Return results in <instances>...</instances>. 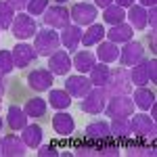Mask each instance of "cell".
I'll use <instances>...</instances> for the list:
<instances>
[{
  "label": "cell",
  "instance_id": "6da1fadb",
  "mask_svg": "<svg viewBox=\"0 0 157 157\" xmlns=\"http://www.w3.org/2000/svg\"><path fill=\"white\" fill-rule=\"evenodd\" d=\"M103 88H105V94H107L109 98L111 97H121V94H130V92H132V82H130L128 69H126V67L111 69L107 84L103 86Z\"/></svg>",
  "mask_w": 157,
  "mask_h": 157
},
{
  "label": "cell",
  "instance_id": "7a4b0ae2",
  "mask_svg": "<svg viewBox=\"0 0 157 157\" xmlns=\"http://www.w3.org/2000/svg\"><path fill=\"white\" fill-rule=\"evenodd\" d=\"M61 46V38L52 27H44L38 29L34 36V48H36L38 57H50L55 50H59Z\"/></svg>",
  "mask_w": 157,
  "mask_h": 157
},
{
  "label": "cell",
  "instance_id": "3957f363",
  "mask_svg": "<svg viewBox=\"0 0 157 157\" xmlns=\"http://www.w3.org/2000/svg\"><path fill=\"white\" fill-rule=\"evenodd\" d=\"M11 32H13V36L17 38V40H29V38L36 36L38 23H36V19H34L29 13H15Z\"/></svg>",
  "mask_w": 157,
  "mask_h": 157
},
{
  "label": "cell",
  "instance_id": "277c9868",
  "mask_svg": "<svg viewBox=\"0 0 157 157\" xmlns=\"http://www.w3.org/2000/svg\"><path fill=\"white\" fill-rule=\"evenodd\" d=\"M109 97L105 94V88L103 86H92V90L84 97V101L80 103V109L84 113H90V115H98L105 111V105H107Z\"/></svg>",
  "mask_w": 157,
  "mask_h": 157
},
{
  "label": "cell",
  "instance_id": "5b68a950",
  "mask_svg": "<svg viewBox=\"0 0 157 157\" xmlns=\"http://www.w3.org/2000/svg\"><path fill=\"white\" fill-rule=\"evenodd\" d=\"M134 101L130 94H121V97H111L105 105V113L109 117H130L134 113Z\"/></svg>",
  "mask_w": 157,
  "mask_h": 157
},
{
  "label": "cell",
  "instance_id": "8992f818",
  "mask_svg": "<svg viewBox=\"0 0 157 157\" xmlns=\"http://www.w3.org/2000/svg\"><path fill=\"white\" fill-rule=\"evenodd\" d=\"M69 17H71L73 23L80 25V27L82 25H92L94 19L98 17V9L90 2H75L69 9Z\"/></svg>",
  "mask_w": 157,
  "mask_h": 157
},
{
  "label": "cell",
  "instance_id": "52a82bcc",
  "mask_svg": "<svg viewBox=\"0 0 157 157\" xmlns=\"http://www.w3.org/2000/svg\"><path fill=\"white\" fill-rule=\"evenodd\" d=\"M120 65L121 67H134L136 63L145 61V46L136 40H128L120 48Z\"/></svg>",
  "mask_w": 157,
  "mask_h": 157
},
{
  "label": "cell",
  "instance_id": "ba28073f",
  "mask_svg": "<svg viewBox=\"0 0 157 157\" xmlns=\"http://www.w3.org/2000/svg\"><path fill=\"white\" fill-rule=\"evenodd\" d=\"M44 23L46 27H52V29H63L71 23V17H69V11L61 4H55V6H48L44 11Z\"/></svg>",
  "mask_w": 157,
  "mask_h": 157
},
{
  "label": "cell",
  "instance_id": "9c48e42d",
  "mask_svg": "<svg viewBox=\"0 0 157 157\" xmlns=\"http://www.w3.org/2000/svg\"><path fill=\"white\" fill-rule=\"evenodd\" d=\"M130 130L134 136H155V120L147 113H132L130 115Z\"/></svg>",
  "mask_w": 157,
  "mask_h": 157
},
{
  "label": "cell",
  "instance_id": "30bf717a",
  "mask_svg": "<svg viewBox=\"0 0 157 157\" xmlns=\"http://www.w3.org/2000/svg\"><path fill=\"white\" fill-rule=\"evenodd\" d=\"M65 90L69 92V97L84 98L86 94L92 90V84H90L88 75H84V73H78V75H67V80H65Z\"/></svg>",
  "mask_w": 157,
  "mask_h": 157
},
{
  "label": "cell",
  "instance_id": "8fae6325",
  "mask_svg": "<svg viewBox=\"0 0 157 157\" xmlns=\"http://www.w3.org/2000/svg\"><path fill=\"white\" fill-rule=\"evenodd\" d=\"M52 82H55V75L50 73V69H34V71L27 73V86L36 92L50 90Z\"/></svg>",
  "mask_w": 157,
  "mask_h": 157
},
{
  "label": "cell",
  "instance_id": "7c38bea8",
  "mask_svg": "<svg viewBox=\"0 0 157 157\" xmlns=\"http://www.w3.org/2000/svg\"><path fill=\"white\" fill-rule=\"evenodd\" d=\"M11 55H13V63H15L17 69H25L27 65H32V63L38 59L36 48L29 46V44H25V42L17 44V46L11 50Z\"/></svg>",
  "mask_w": 157,
  "mask_h": 157
},
{
  "label": "cell",
  "instance_id": "4fadbf2b",
  "mask_svg": "<svg viewBox=\"0 0 157 157\" xmlns=\"http://www.w3.org/2000/svg\"><path fill=\"white\" fill-rule=\"evenodd\" d=\"M48 69L52 75H67L71 69V57L67 50H55L48 57Z\"/></svg>",
  "mask_w": 157,
  "mask_h": 157
},
{
  "label": "cell",
  "instance_id": "5bb4252c",
  "mask_svg": "<svg viewBox=\"0 0 157 157\" xmlns=\"http://www.w3.org/2000/svg\"><path fill=\"white\" fill-rule=\"evenodd\" d=\"M27 153V145L21 136L17 134H6L2 138V155L4 157H23Z\"/></svg>",
  "mask_w": 157,
  "mask_h": 157
},
{
  "label": "cell",
  "instance_id": "9a60e30c",
  "mask_svg": "<svg viewBox=\"0 0 157 157\" xmlns=\"http://www.w3.org/2000/svg\"><path fill=\"white\" fill-rule=\"evenodd\" d=\"M61 44L65 46V50L69 52V50H78V46L82 44V27L75 23H69L67 27H63L61 29Z\"/></svg>",
  "mask_w": 157,
  "mask_h": 157
},
{
  "label": "cell",
  "instance_id": "2e32d148",
  "mask_svg": "<svg viewBox=\"0 0 157 157\" xmlns=\"http://www.w3.org/2000/svg\"><path fill=\"white\" fill-rule=\"evenodd\" d=\"M52 130L59 134V136H71L73 134V130H75V121H73V117L65 111V109L52 115Z\"/></svg>",
  "mask_w": 157,
  "mask_h": 157
},
{
  "label": "cell",
  "instance_id": "e0dca14e",
  "mask_svg": "<svg viewBox=\"0 0 157 157\" xmlns=\"http://www.w3.org/2000/svg\"><path fill=\"white\" fill-rule=\"evenodd\" d=\"M134 36V29L130 27L128 23H117V25H111V29L105 32V38H107L109 42H113V44H126L128 40H132Z\"/></svg>",
  "mask_w": 157,
  "mask_h": 157
},
{
  "label": "cell",
  "instance_id": "ac0fdd59",
  "mask_svg": "<svg viewBox=\"0 0 157 157\" xmlns=\"http://www.w3.org/2000/svg\"><path fill=\"white\" fill-rule=\"evenodd\" d=\"M94 63H97V55L94 52H90V50H78L71 59V67L78 69V73H84L86 75V73L92 69Z\"/></svg>",
  "mask_w": 157,
  "mask_h": 157
},
{
  "label": "cell",
  "instance_id": "d6986e66",
  "mask_svg": "<svg viewBox=\"0 0 157 157\" xmlns=\"http://www.w3.org/2000/svg\"><path fill=\"white\" fill-rule=\"evenodd\" d=\"M86 138L90 140H109L111 138V128L107 121L103 120H94L86 126Z\"/></svg>",
  "mask_w": 157,
  "mask_h": 157
},
{
  "label": "cell",
  "instance_id": "ffe728a7",
  "mask_svg": "<svg viewBox=\"0 0 157 157\" xmlns=\"http://www.w3.org/2000/svg\"><path fill=\"white\" fill-rule=\"evenodd\" d=\"M126 19H128V21H130V27H132V29H138V32H140V29H145L147 25V9L145 6H140V4H132V6H130V9H128V13H126Z\"/></svg>",
  "mask_w": 157,
  "mask_h": 157
},
{
  "label": "cell",
  "instance_id": "44dd1931",
  "mask_svg": "<svg viewBox=\"0 0 157 157\" xmlns=\"http://www.w3.org/2000/svg\"><path fill=\"white\" fill-rule=\"evenodd\" d=\"M46 109H48V101H46V98H40V97L27 98V103L23 105L25 115H27V117H34V120L44 117V115H46Z\"/></svg>",
  "mask_w": 157,
  "mask_h": 157
},
{
  "label": "cell",
  "instance_id": "7402d4cb",
  "mask_svg": "<svg viewBox=\"0 0 157 157\" xmlns=\"http://www.w3.org/2000/svg\"><path fill=\"white\" fill-rule=\"evenodd\" d=\"M117 57H120V46H117V44H113V42H109V40L97 44V59L101 61V63H107L109 65V63L117 61Z\"/></svg>",
  "mask_w": 157,
  "mask_h": 157
},
{
  "label": "cell",
  "instance_id": "603a6c76",
  "mask_svg": "<svg viewBox=\"0 0 157 157\" xmlns=\"http://www.w3.org/2000/svg\"><path fill=\"white\" fill-rule=\"evenodd\" d=\"M6 124H9V128H11L13 132L23 130L25 126H27V115H25V111L19 107V105H11V107H9V113H6Z\"/></svg>",
  "mask_w": 157,
  "mask_h": 157
},
{
  "label": "cell",
  "instance_id": "cb8c5ba5",
  "mask_svg": "<svg viewBox=\"0 0 157 157\" xmlns=\"http://www.w3.org/2000/svg\"><path fill=\"white\" fill-rule=\"evenodd\" d=\"M21 138L27 145V149H38V147L42 145V128L38 124H27L21 130Z\"/></svg>",
  "mask_w": 157,
  "mask_h": 157
},
{
  "label": "cell",
  "instance_id": "d4e9b609",
  "mask_svg": "<svg viewBox=\"0 0 157 157\" xmlns=\"http://www.w3.org/2000/svg\"><path fill=\"white\" fill-rule=\"evenodd\" d=\"M105 32H107V29H105L101 23L88 25V29H86V32H82V44H84V48H88V46H94V44H98V42H103Z\"/></svg>",
  "mask_w": 157,
  "mask_h": 157
},
{
  "label": "cell",
  "instance_id": "484cf974",
  "mask_svg": "<svg viewBox=\"0 0 157 157\" xmlns=\"http://www.w3.org/2000/svg\"><path fill=\"white\" fill-rule=\"evenodd\" d=\"M109 73H111V67H107V63H94L92 65V69L86 73L88 75V80H90V84L92 86H105L109 80Z\"/></svg>",
  "mask_w": 157,
  "mask_h": 157
},
{
  "label": "cell",
  "instance_id": "4316f807",
  "mask_svg": "<svg viewBox=\"0 0 157 157\" xmlns=\"http://www.w3.org/2000/svg\"><path fill=\"white\" fill-rule=\"evenodd\" d=\"M134 105L138 109H143V111H149V107L155 103V92L151 90V88H147V86H138L136 90H134Z\"/></svg>",
  "mask_w": 157,
  "mask_h": 157
},
{
  "label": "cell",
  "instance_id": "83f0119b",
  "mask_svg": "<svg viewBox=\"0 0 157 157\" xmlns=\"http://www.w3.org/2000/svg\"><path fill=\"white\" fill-rule=\"evenodd\" d=\"M50 103V107L52 109H59V111H63V109H67L69 105H71V97H69V92L63 88H52V90H48V98H46Z\"/></svg>",
  "mask_w": 157,
  "mask_h": 157
},
{
  "label": "cell",
  "instance_id": "f1b7e54d",
  "mask_svg": "<svg viewBox=\"0 0 157 157\" xmlns=\"http://www.w3.org/2000/svg\"><path fill=\"white\" fill-rule=\"evenodd\" d=\"M128 75H130V82H132V86H147L149 84V69H147V59L140 61V63H136L134 67H130V71H128Z\"/></svg>",
  "mask_w": 157,
  "mask_h": 157
},
{
  "label": "cell",
  "instance_id": "f546056e",
  "mask_svg": "<svg viewBox=\"0 0 157 157\" xmlns=\"http://www.w3.org/2000/svg\"><path fill=\"white\" fill-rule=\"evenodd\" d=\"M111 136L115 138H128L132 136V130H130V120L128 117H111Z\"/></svg>",
  "mask_w": 157,
  "mask_h": 157
},
{
  "label": "cell",
  "instance_id": "4dcf8cb0",
  "mask_svg": "<svg viewBox=\"0 0 157 157\" xmlns=\"http://www.w3.org/2000/svg\"><path fill=\"white\" fill-rule=\"evenodd\" d=\"M103 19H105L109 25L124 23V19H126V11L113 2V4H109V6H105V9H103Z\"/></svg>",
  "mask_w": 157,
  "mask_h": 157
},
{
  "label": "cell",
  "instance_id": "1f68e13d",
  "mask_svg": "<svg viewBox=\"0 0 157 157\" xmlns=\"http://www.w3.org/2000/svg\"><path fill=\"white\" fill-rule=\"evenodd\" d=\"M15 19V9L6 0H0V29H11Z\"/></svg>",
  "mask_w": 157,
  "mask_h": 157
},
{
  "label": "cell",
  "instance_id": "d6a6232c",
  "mask_svg": "<svg viewBox=\"0 0 157 157\" xmlns=\"http://www.w3.org/2000/svg\"><path fill=\"white\" fill-rule=\"evenodd\" d=\"M46 9H48V0H29L27 6H25V11L29 13L32 17H40V15H44Z\"/></svg>",
  "mask_w": 157,
  "mask_h": 157
},
{
  "label": "cell",
  "instance_id": "836d02e7",
  "mask_svg": "<svg viewBox=\"0 0 157 157\" xmlns=\"http://www.w3.org/2000/svg\"><path fill=\"white\" fill-rule=\"evenodd\" d=\"M13 69H15V63H13L11 50H0V73L9 75Z\"/></svg>",
  "mask_w": 157,
  "mask_h": 157
},
{
  "label": "cell",
  "instance_id": "e575fe53",
  "mask_svg": "<svg viewBox=\"0 0 157 157\" xmlns=\"http://www.w3.org/2000/svg\"><path fill=\"white\" fill-rule=\"evenodd\" d=\"M128 155H145V157H155V149L149 145H132L128 147V151H126Z\"/></svg>",
  "mask_w": 157,
  "mask_h": 157
},
{
  "label": "cell",
  "instance_id": "d590c367",
  "mask_svg": "<svg viewBox=\"0 0 157 157\" xmlns=\"http://www.w3.org/2000/svg\"><path fill=\"white\" fill-rule=\"evenodd\" d=\"M73 155H84V157H90L94 155L98 157V145H78L75 147V151H73Z\"/></svg>",
  "mask_w": 157,
  "mask_h": 157
},
{
  "label": "cell",
  "instance_id": "8d00e7d4",
  "mask_svg": "<svg viewBox=\"0 0 157 157\" xmlns=\"http://www.w3.org/2000/svg\"><path fill=\"white\" fill-rule=\"evenodd\" d=\"M121 149L117 145H98V157H117Z\"/></svg>",
  "mask_w": 157,
  "mask_h": 157
},
{
  "label": "cell",
  "instance_id": "74e56055",
  "mask_svg": "<svg viewBox=\"0 0 157 157\" xmlns=\"http://www.w3.org/2000/svg\"><path fill=\"white\" fill-rule=\"evenodd\" d=\"M147 69H149V82L155 84V82H157V59H155V57L147 59Z\"/></svg>",
  "mask_w": 157,
  "mask_h": 157
},
{
  "label": "cell",
  "instance_id": "f35d334b",
  "mask_svg": "<svg viewBox=\"0 0 157 157\" xmlns=\"http://www.w3.org/2000/svg\"><path fill=\"white\" fill-rule=\"evenodd\" d=\"M38 155L40 157H57L59 151H57L52 145H40L38 147Z\"/></svg>",
  "mask_w": 157,
  "mask_h": 157
},
{
  "label": "cell",
  "instance_id": "ab89813d",
  "mask_svg": "<svg viewBox=\"0 0 157 157\" xmlns=\"http://www.w3.org/2000/svg\"><path fill=\"white\" fill-rule=\"evenodd\" d=\"M147 23H151V29L155 32V25H157V6L147 9Z\"/></svg>",
  "mask_w": 157,
  "mask_h": 157
},
{
  "label": "cell",
  "instance_id": "60d3db41",
  "mask_svg": "<svg viewBox=\"0 0 157 157\" xmlns=\"http://www.w3.org/2000/svg\"><path fill=\"white\" fill-rule=\"evenodd\" d=\"M6 2H9L13 9H15V13H17V11H23L25 6H27V2H29V0H6Z\"/></svg>",
  "mask_w": 157,
  "mask_h": 157
},
{
  "label": "cell",
  "instance_id": "b9f144b4",
  "mask_svg": "<svg viewBox=\"0 0 157 157\" xmlns=\"http://www.w3.org/2000/svg\"><path fill=\"white\" fill-rule=\"evenodd\" d=\"M117 6H121V9H130L132 4H136V0H113Z\"/></svg>",
  "mask_w": 157,
  "mask_h": 157
},
{
  "label": "cell",
  "instance_id": "7bdbcfd3",
  "mask_svg": "<svg viewBox=\"0 0 157 157\" xmlns=\"http://www.w3.org/2000/svg\"><path fill=\"white\" fill-rule=\"evenodd\" d=\"M109 4H113V0H94V6L97 9H105Z\"/></svg>",
  "mask_w": 157,
  "mask_h": 157
},
{
  "label": "cell",
  "instance_id": "ee69618b",
  "mask_svg": "<svg viewBox=\"0 0 157 157\" xmlns=\"http://www.w3.org/2000/svg\"><path fill=\"white\" fill-rule=\"evenodd\" d=\"M140 2V6H145V9H151V6H157V0H138Z\"/></svg>",
  "mask_w": 157,
  "mask_h": 157
},
{
  "label": "cell",
  "instance_id": "f6af8a7d",
  "mask_svg": "<svg viewBox=\"0 0 157 157\" xmlns=\"http://www.w3.org/2000/svg\"><path fill=\"white\" fill-rule=\"evenodd\" d=\"M4 88H6V84H4V73H0V97H2Z\"/></svg>",
  "mask_w": 157,
  "mask_h": 157
},
{
  "label": "cell",
  "instance_id": "bcb514c9",
  "mask_svg": "<svg viewBox=\"0 0 157 157\" xmlns=\"http://www.w3.org/2000/svg\"><path fill=\"white\" fill-rule=\"evenodd\" d=\"M55 2H59V4H65V2H67V0H55Z\"/></svg>",
  "mask_w": 157,
  "mask_h": 157
},
{
  "label": "cell",
  "instance_id": "7dc6e473",
  "mask_svg": "<svg viewBox=\"0 0 157 157\" xmlns=\"http://www.w3.org/2000/svg\"><path fill=\"white\" fill-rule=\"evenodd\" d=\"M0 155H2V138H0Z\"/></svg>",
  "mask_w": 157,
  "mask_h": 157
},
{
  "label": "cell",
  "instance_id": "c3c4849f",
  "mask_svg": "<svg viewBox=\"0 0 157 157\" xmlns=\"http://www.w3.org/2000/svg\"><path fill=\"white\" fill-rule=\"evenodd\" d=\"M2 126H4V121H2V117H0V130H2Z\"/></svg>",
  "mask_w": 157,
  "mask_h": 157
},
{
  "label": "cell",
  "instance_id": "681fc988",
  "mask_svg": "<svg viewBox=\"0 0 157 157\" xmlns=\"http://www.w3.org/2000/svg\"><path fill=\"white\" fill-rule=\"evenodd\" d=\"M0 105H2V97H0Z\"/></svg>",
  "mask_w": 157,
  "mask_h": 157
},
{
  "label": "cell",
  "instance_id": "f907efd6",
  "mask_svg": "<svg viewBox=\"0 0 157 157\" xmlns=\"http://www.w3.org/2000/svg\"><path fill=\"white\" fill-rule=\"evenodd\" d=\"M0 32H2V29H0Z\"/></svg>",
  "mask_w": 157,
  "mask_h": 157
}]
</instances>
